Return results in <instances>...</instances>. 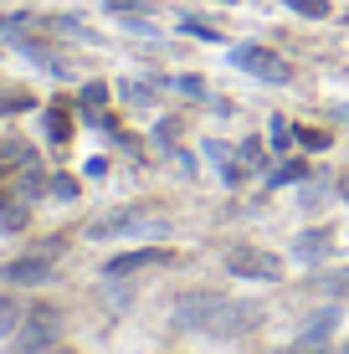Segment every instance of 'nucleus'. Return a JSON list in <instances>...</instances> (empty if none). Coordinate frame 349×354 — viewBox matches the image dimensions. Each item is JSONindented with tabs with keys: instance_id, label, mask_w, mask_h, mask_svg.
<instances>
[{
	"instance_id": "nucleus-21",
	"label": "nucleus",
	"mask_w": 349,
	"mask_h": 354,
	"mask_svg": "<svg viewBox=\"0 0 349 354\" xmlns=\"http://www.w3.org/2000/svg\"><path fill=\"white\" fill-rule=\"evenodd\" d=\"M46 190H52L57 201H77V180H72V175H52V185H46Z\"/></svg>"
},
{
	"instance_id": "nucleus-25",
	"label": "nucleus",
	"mask_w": 349,
	"mask_h": 354,
	"mask_svg": "<svg viewBox=\"0 0 349 354\" xmlns=\"http://www.w3.org/2000/svg\"><path fill=\"white\" fill-rule=\"evenodd\" d=\"M319 288H323V292H349V272H329V277H319Z\"/></svg>"
},
{
	"instance_id": "nucleus-9",
	"label": "nucleus",
	"mask_w": 349,
	"mask_h": 354,
	"mask_svg": "<svg viewBox=\"0 0 349 354\" xmlns=\"http://www.w3.org/2000/svg\"><path fill=\"white\" fill-rule=\"evenodd\" d=\"M200 154H206V160H216V169H221L226 185H242V180H247L242 149H232V144H221V139H200Z\"/></svg>"
},
{
	"instance_id": "nucleus-6",
	"label": "nucleus",
	"mask_w": 349,
	"mask_h": 354,
	"mask_svg": "<svg viewBox=\"0 0 349 354\" xmlns=\"http://www.w3.org/2000/svg\"><path fill=\"white\" fill-rule=\"evenodd\" d=\"M334 328H339V308L308 313L303 328H298V339H293V354H323V344L334 339Z\"/></svg>"
},
{
	"instance_id": "nucleus-12",
	"label": "nucleus",
	"mask_w": 349,
	"mask_h": 354,
	"mask_svg": "<svg viewBox=\"0 0 349 354\" xmlns=\"http://www.w3.org/2000/svg\"><path fill=\"white\" fill-rule=\"evenodd\" d=\"M26 324V303H16L10 292H0V339H16Z\"/></svg>"
},
{
	"instance_id": "nucleus-5",
	"label": "nucleus",
	"mask_w": 349,
	"mask_h": 354,
	"mask_svg": "<svg viewBox=\"0 0 349 354\" xmlns=\"http://www.w3.org/2000/svg\"><path fill=\"white\" fill-rule=\"evenodd\" d=\"M226 272L232 277H252V283H278L283 277V257L267 247H232L226 252Z\"/></svg>"
},
{
	"instance_id": "nucleus-23",
	"label": "nucleus",
	"mask_w": 349,
	"mask_h": 354,
	"mask_svg": "<svg viewBox=\"0 0 349 354\" xmlns=\"http://www.w3.org/2000/svg\"><path fill=\"white\" fill-rule=\"evenodd\" d=\"M298 144H303V149H329V133L323 129H298Z\"/></svg>"
},
{
	"instance_id": "nucleus-8",
	"label": "nucleus",
	"mask_w": 349,
	"mask_h": 354,
	"mask_svg": "<svg viewBox=\"0 0 349 354\" xmlns=\"http://www.w3.org/2000/svg\"><path fill=\"white\" fill-rule=\"evenodd\" d=\"M52 267H57V257L31 252V257H16V262L6 267V283H16V288H41V283H52Z\"/></svg>"
},
{
	"instance_id": "nucleus-28",
	"label": "nucleus",
	"mask_w": 349,
	"mask_h": 354,
	"mask_svg": "<svg viewBox=\"0 0 349 354\" xmlns=\"http://www.w3.org/2000/svg\"><path fill=\"white\" fill-rule=\"evenodd\" d=\"M21 21H26V16H0V31H16Z\"/></svg>"
},
{
	"instance_id": "nucleus-18",
	"label": "nucleus",
	"mask_w": 349,
	"mask_h": 354,
	"mask_svg": "<svg viewBox=\"0 0 349 354\" xmlns=\"http://www.w3.org/2000/svg\"><path fill=\"white\" fill-rule=\"evenodd\" d=\"M180 31H185V36H200V41H226V36L216 31L211 21H200V16H180Z\"/></svg>"
},
{
	"instance_id": "nucleus-32",
	"label": "nucleus",
	"mask_w": 349,
	"mask_h": 354,
	"mask_svg": "<svg viewBox=\"0 0 349 354\" xmlns=\"http://www.w3.org/2000/svg\"><path fill=\"white\" fill-rule=\"evenodd\" d=\"M339 354H349V344H344V349H339Z\"/></svg>"
},
{
	"instance_id": "nucleus-3",
	"label": "nucleus",
	"mask_w": 349,
	"mask_h": 354,
	"mask_svg": "<svg viewBox=\"0 0 349 354\" xmlns=\"http://www.w3.org/2000/svg\"><path fill=\"white\" fill-rule=\"evenodd\" d=\"M226 57H232V67H236V72H247V77H257V82H272V88L293 82V67H287L278 52H267V46H252V41H242V46H232Z\"/></svg>"
},
{
	"instance_id": "nucleus-1",
	"label": "nucleus",
	"mask_w": 349,
	"mask_h": 354,
	"mask_svg": "<svg viewBox=\"0 0 349 354\" xmlns=\"http://www.w3.org/2000/svg\"><path fill=\"white\" fill-rule=\"evenodd\" d=\"M257 319H262V308L236 303V298H221V292H185V298L170 308V324L180 328V334H206V339L252 334Z\"/></svg>"
},
{
	"instance_id": "nucleus-31",
	"label": "nucleus",
	"mask_w": 349,
	"mask_h": 354,
	"mask_svg": "<svg viewBox=\"0 0 349 354\" xmlns=\"http://www.w3.org/2000/svg\"><path fill=\"white\" fill-rule=\"evenodd\" d=\"M0 185H6V169H0Z\"/></svg>"
},
{
	"instance_id": "nucleus-10",
	"label": "nucleus",
	"mask_w": 349,
	"mask_h": 354,
	"mask_svg": "<svg viewBox=\"0 0 349 354\" xmlns=\"http://www.w3.org/2000/svg\"><path fill=\"white\" fill-rule=\"evenodd\" d=\"M329 252H334V231H298L293 236V257L298 262H329Z\"/></svg>"
},
{
	"instance_id": "nucleus-30",
	"label": "nucleus",
	"mask_w": 349,
	"mask_h": 354,
	"mask_svg": "<svg viewBox=\"0 0 349 354\" xmlns=\"http://www.w3.org/2000/svg\"><path fill=\"white\" fill-rule=\"evenodd\" d=\"M41 354H72V349H57V344H52V349H41Z\"/></svg>"
},
{
	"instance_id": "nucleus-11",
	"label": "nucleus",
	"mask_w": 349,
	"mask_h": 354,
	"mask_svg": "<svg viewBox=\"0 0 349 354\" xmlns=\"http://www.w3.org/2000/svg\"><path fill=\"white\" fill-rule=\"evenodd\" d=\"M41 124H46V139H52V144H67L72 139V108L67 103H46Z\"/></svg>"
},
{
	"instance_id": "nucleus-13",
	"label": "nucleus",
	"mask_w": 349,
	"mask_h": 354,
	"mask_svg": "<svg viewBox=\"0 0 349 354\" xmlns=\"http://www.w3.org/2000/svg\"><path fill=\"white\" fill-rule=\"evenodd\" d=\"M308 175H314V169H308V160H283V165L267 175V185H303Z\"/></svg>"
},
{
	"instance_id": "nucleus-19",
	"label": "nucleus",
	"mask_w": 349,
	"mask_h": 354,
	"mask_svg": "<svg viewBox=\"0 0 349 354\" xmlns=\"http://www.w3.org/2000/svg\"><path fill=\"white\" fill-rule=\"evenodd\" d=\"M293 16H303V21H323L329 16V0H283Z\"/></svg>"
},
{
	"instance_id": "nucleus-15",
	"label": "nucleus",
	"mask_w": 349,
	"mask_h": 354,
	"mask_svg": "<svg viewBox=\"0 0 349 354\" xmlns=\"http://www.w3.org/2000/svg\"><path fill=\"white\" fill-rule=\"evenodd\" d=\"M267 139H272V149H293V144H298V129L293 124H287V118H267Z\"/></svg>"
},
{
	"instance_id": "nucleus-27",
	"label": "nucleus",
	"mask_w": 349,
	"mask_h": 354,
	"mask_svg": "<svg viewBox=\"0 0 349 354\" xmlns=\"http://www.w3.org/2000/svg\"><path fill=\"white\" fill-rule=\"evenodd\" d=\"M334 195H339V201L349 205V169H344V175H339V180H334Z\"/></svg>"
},
{
	"instance_id": "nucleus-29",
	"label": "nucleus",
	"mask_w": 349,
	"mask_h": 354,
	"mask_svg": "<svg viewBox=\"0 0 349 354\" xmlns=\"http://www.w3.org/2000/svg\"><path fill=\"white\" fill-rule=\"evenodd\" d=\"M334 113H339V118H349V103H339V108H334Z\"/></svg>"
},
{
	"instance_id": "nucleus-17",
	"label": "nucleus",
	"mask_w": 349,
	"mask_h": 354,
	"mask_svg": "<svg viewBox=\"0 0 349 354\" xmlns=\"http://www.w3.org/2000/svg\"><path fill=\"white\" fill-rule=\"evenodd\" d=\"M26 221H31V205L26 201H10L6 211H0V226H6V231H26Z\"/></svg>"
},
{
	"instance_id": "nucleus-16",
	"label": "nucleus",
	"mask_w": 349,
	"mask_h": 354,
	"mask_svg": "<svg viewBox=\"0 0 349 354\" xmlns=\"http://www.w3.org/2000/svg\"><path fill=\"white\" fill-rule=\"evenodd\" d=\"M26 108H36V97H31V93L0 88V118H10V113H26Z\"/></svg>"
},
{
	"instance_id": "nucleus-14",
	"label": "nucleus",
	"mask_w": 349,
	"mask_h": 354,
	"mask_svg": "<svg viewBox=\"0 0 349 354\" xmlns=\"http://www.w3.org/2000/svg\"><path fill=\"white\" fill-rule=\"evenodd\" d=\"M108 93H113V88H108V82H82V93H77V108H82V113H103V108H108Z\"/></svg>"
},
{
	"instance_id": "nucleus-24",
	"label": "nucleus",
	"mask_w": 349,
	"mask_h": 354,
	"mask_svg": "<svg viewBox=\"0 0 349 354\" xmlns=\"http://www.w3.org/2000/svg\"><path fill=\"white\" fill-rule=\"evenodd\" d=\"M103 6L113 10V16H139V10H149L144 0H103Z\"/></svg>"
},
{
	"instance_id": "nucleus-26",
	"label": "nucleus",
	"mask_w": 349,
	"mask_h": 354,
	"mask_svg": "<svg viewBox=\"0 0 349 354\" xmlns=\"http://www.w3.org/2000/svg\"><path fill=\"white\" fill-rule=\"evenodd\" d=\"M236 149H242V160H247V165H262V160H267L257 139H242V144H236Z\"/></svg>"
},
{
	"instance_id": "nucleus-22",
	"label": "nucleus",
	"mask_w": 349,
	"mask_h": 354,
	"mask_svg": "<svg viewBox=\"0 0 349 354\" xmlns=\"http://www.w3.org/2000/svg\"><path fill=\"white\" fill-rule=\"evenodd\" d=\"M118 93H124L129 103H154V88H144V82H118Z\"/></svg>"
},
{
	"instance_id": "nucleus-20",
	"label": "nucleus",
	"mask_w": 349,
	"mask_h": 354,
	"mask_svg": "<svg viewBox=\"0 0 349 354\" xmlns=\"http://www.w3.org/2000/svg\"><path fill=\"white\" fill-rule=\"evenodd\" d=\"M170 88H175V93H185V97H206V77L185 72V77H170Z\"/></svg>"
},
{
	"instance_id": "nucleus-4",
	"label": "nucleus",
	"mask_w": 349,
	"mask_h": 354,
	"mask_svg": "<svg viewBox=\"0 0 349 354\" xmlns=\"http://www.w3.org/2000/svg\"><path fill=\"white\" fill-rule=\"evenodd\" d=\"M57 339H62V313H57L52 303H36V308H26V324H21V334H16V354H41V349H52Z\"/></svg>"
},
{
	"instance_id": "nucleus-7",
	"label": "nucleus",
	"mask_w": 349,
	"mask_h": 354,
	"mask_svg": "<svg viewBox=\"0 0 349 354\" xmlns=\"http://www.w3.org/2000/svg\"><path fill=\"white\" fill-rule=\"evenodd\" d=\"M160 262H170V247H134V252L108 257L103 277H129V272H144V267H160Z\"/></svg>"
},
{
	"instance_id": "nucleus-2",
	"label": "nucleus",
	"mask_w": 349,
	"mask_h": 354,
	"mask_svg": "<svg viewBox=\"0 0 349 354\" xmlns=\"http://www.w3.org/2000/svg\"><path fill=\"white\" fill-rule=\"evenodd\" d=\"M164 231H170V226H164V216L144 211V205H124V211H108L103 221H93L88 236L93 241H108V236H154V241H160Z\"/></svg>"
}]
</instances>
